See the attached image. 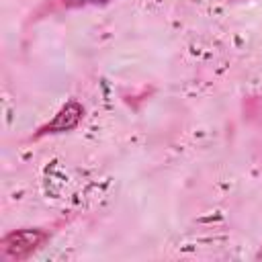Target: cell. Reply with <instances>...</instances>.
<instances>
[{
    "mask_svg": "<svg viewBox=\"0 0 262 262\" xmlns=\"http://www.w3.org/2000/svg\"><path fill=\"white\" fill-rule=\"evenodd\" d=\"M47 233L41 229H16L4 235L2 239V254L10 260H25L29 258L39 246H43Z\"/></svg>",
    "mask_w": 262,
    "mask_h": 262,
    "instance_id": "6da1fadb",
    "label": "cell"
},
{
    "mask_svg": "<svg viewBox=\"0 0 262 262\" xmlns=\"http://www.w3.org/2000/svg\"><path fill=\"white\" fill-rule=\"evenodd\" d=\"M66 6H82V4H104L108 0H61Z\"/></svg>",
    "mask_w": 262,
    "mask_h": 262,
    "instance_id": "3957f363",
    "label": "cell"
},
{
    "mask_svg": "<svg viewBox=\"0 0 262 262\" xmlns=\"http://www.w3.org/2000/svg\"><path fill=\"white\" fill-rule=\"evenodd\" d=\"M82 115H84V108L82 104H78L76 100L68 102L66 106H61V111L47 123L39 129L37 135H45V133H63V131H70L74 129L80 121H82Z\"/></svg>",
    "mask_w": 262,
    "mask_h": 262,
    "instance_id": "7a4b0ae2",
    "label": "cell"
},
{
    "mask_svg": "<svg viewBox=\"0 0 262 262\" xmlns=\"http://www.w3.org/2000/svg\"><path fill=\"white\" fill-rule=\"evenodd\" d=\"M258 258H262V252H260V254H258Z\"/></svg>",
    "mask_w": 262,
    "mask_h": 262,
    "instance_id": "277c9868",
    "label": "cell"
}]
</instances>
